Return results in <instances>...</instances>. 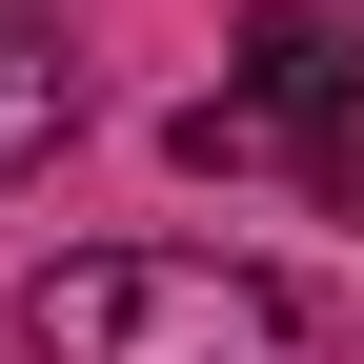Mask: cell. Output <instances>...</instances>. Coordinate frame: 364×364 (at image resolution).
<instances>
[{"label":"cell","instance_id":"6da1fadb","mask_svg":"<svg viewBox=\"0 0 364 364\" xmlns=\"http://www.w3.org/2000/svg\"><path fill=\"white\" fill-rule=\"evenodd\" d=\"M21 344L41 364H324V304L223 243H81L21 284Z\"/></svg>","mask_w":364,"mask_h":364},{"label":"cell","instance_id":"7a4b0ae2","mask_svg":"<svg viewBox=\"0 0 364 364\" xmlns=\"http://www.w3.org/2000/svg\"><path fill=\"white\" fill-rule=\"evenodd\" d=\"M243 102L263 122H304V142H364V21H324V0H263V41H243Z\"/></svg>","mask_w":364,"mask_h":364},{"label":"cell","instance_id":"3957f363","mask_svg":"<svg viewBox=\"0 0 364 364\" xmlns=\"http://www.w3.org/2000/svg\"><path fill=\"white\" fill-rule=\"evenodd\" d=\"M61 142H81V61L21 21V0H0V182H41Z\"/></svg>","mask_w":364,"mask_h":364}]
</instances>
